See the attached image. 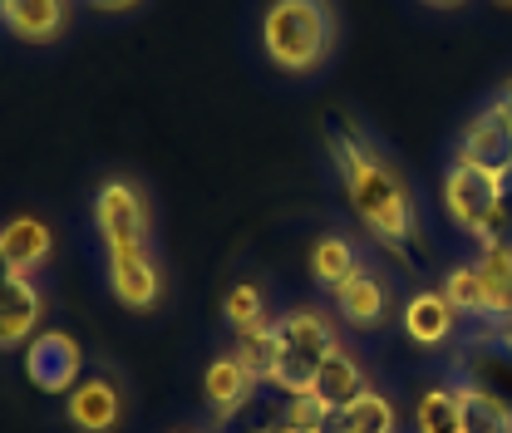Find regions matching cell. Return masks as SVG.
<instances>
[{
    "label": "cell",
    "instance_id": "cell-1",
    "mask_svg": "<svg viewBox=\"0 0 512 433\" xmlns=\"http://www.w3.org/2000/svg\"><path fill=\"white\" fill-rule=\"evenodd\" d=\"M325 148L335 163V178L345 187L360 227L380 242L384 251H409L419 242V202L404 183V173L394 168V158L380 148V138L360 119L335 114L325 124Z\"/></svg>",
    "mask_w": 512,
    "mask_h": 433
},
{
    "label": "cell",
    "instance_id": "cell-2",
    "mask_svg": "<svg viewBox=\"0 0 512 433\" xmlns=\"http://www.w3.org/2000/svg\"><path fill=\"white\" fill-rule=\"evenodd\" d=\"M261 60L286 79H311L340 50L335 0H266L256 20Z\"/></svg>",
    "mask_w": 512,
    "mask_h": 433
},
{
    "label": "cell",
    "instance_id": "cell-3",
    "mask_svg": "<svg viewBox=\"0 0 512 433\" xmlns=\"http://www.w3.org/2000/svg\"><path fill=\"white\" fill-rule=\"evenodd\" d=\"M335 345H340V330H335V320L320 306L281 310V315H276V360H271L266 384H276L286 399H291V394H306L320 370V360H325Z\"/></svg>",
    "mask_w": 512,
    "mask_h": 433
},
{
    "label": "cell",
    "instance_id": "cell-4",
    "mask_svg": "<svg viewBox=\"0 0 512 433\" xmlns=\"http://www.w3.org/2000/svg\"><path fill=\"white\" fill-rule=\"evenodd\" d=\"M89 217H94V232L104 242V256L153 247V207H148L143 187L128 183V178H104L99 192H94Z\"/></svg>",
    "mask_w": 512,
    "mask_h": 433
},
{
    "label": "cell",
    "instance_id": "cell-5",
    "mask_svg": "<svg viewBox=\"0 0 512 433\" xmlns=\"http://www.w3.org/2000/svg\"><path fill=\"white\" fill-rule=\"evenodd\" d=\"M493 207H498V173H488V168H473V163H448L444 173V217L463 232V237H483V227H488V217H493Z\"/></svg>",
    "mask_w": 512,
    "mask_h": 433
},
{
    "label": "cell",
    "instance_id": "cell-6",
    "mask_svg": "<svg viewBox=\"0 0 512 433\" xmlns=\"http://www.w3.org/2000/svg\"><path fill=\"white\" fill-rule=\"evenodd\" d=\"M104 261H109V291H114V301L124 310L148 315V310L163 306L168 276H163V256H158V247L114 251V256H104Z\"/></svg>",
    "mask_w": 512,
    "mask_h": 433
},
{
    "label": "cell",
    "instance_id": "cell-7",
    "mask_svg": "<svg viewBox=\"0 0 512 433\" xmlns=\"http://www.w3.org/2000/svg\"><path fill=\"white\" fill-rule=\"evenodd\" d=\"M64 419L74 433H119V424H124V379L109 370L84 374L64 394Z\"/></svg>",
    "mask_w": 512,
    "mask_h": 433
},
{
    "label": "cell",
    "instance_id": "cell-8",
    "mask_svg": "<svg viewBox=\"0 0 512 433\" xmlns=\"http://www.w3.org/2000/svg\"><path fill=\"white\" fill-rule=\"evenodd\" d=\"M25 379L40 394H69L84 379V345L69 330H40L25 345Z\"/></svg>",
    "mask_w": 512,
    "mask_h": 433
},
{
    "label": "cell",
    "instance_id": "cell-9",
    "mask_svg": "<svg viewBox=\"0 0 512 433\" xmlns=\"http://www.w3.org/2000/svg\"><path fill=\"white\" fill-rule=\"evenodd\" d=\"M458 163H473V168H488V173H508L512 168V119L503 114V104H483L463 133H458V148H453Z\"/></svg>",
    "mask_w": 512,
    "mask_h": 433
},
{
    "label": "cell",
    "instance_id": "cell-10",
    "mask_svg": "<svg viewBox=\"0 0 512 433\" xmlns=\"http://www.w3.org/2000/svg\"><path fill=\"white\" fill-rule=\"evenodd\" d=\"M453 379L468 384V389H483L488 399H498L503 409H512V350L503 340L468 335V345L453 360Z\"/></svg>",
    "mask_w": 512,
    "mask_h": 433
},
{
    "label": "cell",
    "instance_id": "cell-11",
    "mask_svg": "<svg viewBox=\"0 0 512 433\" xmlns=\"http://www.w3.org/2000/svg\"><path fill=\"white\" fill-rule=\"evenodd\" d=\"M330 301H335V320L340 325H350V330H380L384 320H389L394 291H389V281H384L375 266H360L340 291H330Z\"/></svg>",
    "mask_w": 512,
    "mask_h": 433
},
{
    "label": "cell",
    "instance_id": "cell-12",
    "mask_svg": "<svg viewBox=\"0 0 512 433\" xmlns=\"http://www.w3.org/2000/svg\"><path fill=\"white\" fill-rule=\"evenodd\" d=\"M45 320V296L30 276H5L0 281V350H25L40 335Z\"/></svg>",
    "mask_w": 512,
    "mask_h": 433
},
{
    "label": "cell",
    "instance_id": "cell-13",
    "mask_svg": "<svg viewBox=\"0 0 512 433\" xmlns=\"http://www.w3.org/2000/svg\"><path fill=\"white\" fill-rule=\"evenodd\" d=\"M458 320H463V315H458L453 301H448L444 291H434V286L414 291V296L404 301V315H399L404 335H409L419 350H444V345H453Z\"/></svg>",
    "mask_w": 512,
    "mask_h": 433
},
{
    "label": "cell",
    "instance_id": "cell-14",
    "mask_svg": "<svg viewBox=\"0 0 512 433\" xmlns=\"http://www.w3.org/2000/svg\"><path fill=\"white\" fill-rule=\"evenodd\" d=\"M370 389V374H365V365L345 350V345H335L325 360H320V370H316V379H311V399H316L325 414H340V409H350L360 394Z\"/></svg>",
    "mask_w": 512,
    "mask_h": 433
},
{
    "label": "cell",
    "instance_id": "cell-15",
    "mask_svg": "<svg viewBox=\"0 0 512 433\" xmlns=\"http://www.w3.org/2000/svg\"><path fill=\"white\" fill-rule=\"evenodd\" d=\"M256 379L232 350L227 355H217L212 365H207V374H202V394H207V404H212V414H217V424H232L247 404L256 399Z\"/></svg>",
    "mask_w": 512,
    "mask_h": 433
},
{
    "label": "cell",
    "instance_id": "cell-16",
    "mask_svg": "<svg viewBox=\"0 0 512 433\" xmlns=\"http://www.w3.org/2000/svg\"><path fill=\"white\" fill-rule=\"evenodd\" d=\"M69 10H74V0H5L0 25L25 45H55L69 30Z\"/></svg>",
    "mask_w": 512,
    "mask_h": 433
},
{
    "label": "cell",
    "instance_id": "cell-17",
    "mask_svg": "<svg viewBox=\"0 0 512 433\" xmlns=\"http://www.w3.org/2000/svg\"><path fill=\"white\" fill-rule=\"evenodd\" d=\"M50 251H55V232H50L45 217H30L25 212V217H10L0 227V256H5V266L15 276H35L50 261Z\"/></svg>",
    "mask_w": 512,
    "mask_h": 433
},
{
    "label": "cell",
    "instance_id": "cell-18",
    "mask_svg": "<svg viewBox=\"0 0 512 433\" xmlns=\"http://www.w3.org/2000/svg\"><path fill=\"white\" fill-rule=\"evenodd\" d=\"M439 291L453 301V310H458L468 325H488V320H498L493 291H488V276H483L478 261H458V266H448Z\"/></svg>",
    "mask_w": 512,
    "mask_h": 433
},
{
    "label": "cell",
    "instance_id": "cell-19",
    "mask_svg": "<svg viewBox=\"0 0 512 433\" xmlns=\"http://www.w3.org/2000/svg\"><path fill=\"white\" fill-rule=\"evenodd\" d=\"M360 266H365L360 247L345 232H320L316 242H311V251H306V271H311V281H316L320 291H340Z\"/></svg>",
    "mask_w": 512,
    "mask_h": 433
},
{
    "label": "cell",
    "instance_id": "cell-20",
    "mask_svg": "<svg viewBox=\"0 0 512 433\" xmlns=\"http://www.w3.org/2000/svg\"><path fill=\"white\" fill-rule=\"evenodd\" d=\"M414 433H463V394L453 379L419 389L414 399Z\"/></svg>",
    "mask_w": 512,
    "mask_h": 433
},
{
    "label": "cell",
    "instance_id": "cell-21",
    "mask_svg": "<svg viewBox=\"0 0 512 433\" xmlns=\"http://www.w3.org/2000/svg\"><path fill=\"white\" fill-rule=\"evenodd\" d=\"M399 429V414H394V399L380 394L375 384L350 404V409H340L335 419H330V433H394Z\"/></svg>",
    "mask_w": 512,
    "mask_h": 433
},
{
    "label": "cell",
    "instance_id": "cell-22",
    "mask_svg": "<svg viewBox=\"0 0 512 433\" xmlns=\"http://www.w3.org/2000/svg\"><path fill=\"white\" fill-rule=\"evenodd\" d=\"M488 276V291H493V306H498V320H512V237L503 242H478V256H473Z\"/></svg>",
    "mask_w": 512,
    "mask_h": 433
},
{
    "label": "cell",
    "instance_id": "cell-23",
    "mask_svg": "<svg viewBox=\"0 0 512 433\" xmlns=\"http://www.w3.org/2000/svg\"><path fill=\"white\" fill-rule=\"evenodd\" d=\"M458 394H463V433H512V409H503L498 399H488L483 389H468V384H458Z\"/></svg>",
    "mask_w": 512,
    "mask_h": 433
},
{
    "label": "cell",
    "instance_id": "cell-24",
    "mask_svg": "<svg viewBox=\"0 0 512 433\" xmlns=\"http://www.w3.org/2000/svg\"><path fill=\"white\" fill-rule=\"evenodd\" d=\"M232 355L247 365V370L266 384V374H271V360H276V320H266V325H252V330H237L232 335Z\"/></svg>",
    "mask_w": 512,
    "mask_h": 433
},
{
    "label": "cell",
    "instance_id": "cell-25",
    "mask_svg": "<svg viewBox=\"0 0 512 433\" xmlns=\"http://www.w3.org/2000/svg\"><path fill=\"white\" fill-rule=\"evenodd\" d=\"M222 320L232 325V335L237 330H252V325H266L271 315H266V291L256 286V281H237L227 296H222Z\"/></svg>",
    "mask_w": 512,
    "mask_h": 433
},
{
    "label": "cell",
    "instance_id": "cell-26",
    "mask_svg": "<svg viewBox=\"0 0 512 433\" xmlns=\"http://www.w3.org/2000/svg\"><path fill=\"white\" fill-rule=\"evenodd\" d=\"M503 237H512V168L498 173V207H493V217H488V227H483L478 242H503Z\"/></svg>",
    "mask_w": 512,
    "mask_h": 433
},
{
    "label": "cell",
    "instance_id": "cell-27",
    "mask_svg": "<svg viewBox=\"0 0 512 433\" xmlns=\"http://www.w3.org/2000/svg\"><path fill=\"white\" fill-rule=\"evenodd\" d=\"M89 10H104V15H124V10H133V5H143V0H84Z\"/></svg>",
    "mask_w": 512,
    "mask_h": 433
},
{
    "label": "cell",
    "instance_id": "cell-28",
    "mask_svg": "<svg viewBox=\"0 0 512 433\" xmlns=\"http://www.w3.org/2000/svg\"><path fill=\"white\" fill-rule=\"evenodd\" d=\"M493 104H503V114L512 119V79L503 84V89H498V94H493Z\"/></svg>",
    "mask_w": 512,
    "mask_h": 433
},
{
    "label": "cell",
    "instance_id": "cell-29",
    "mask_svg": "<svg viewBox=\"0 0 512 433\" xmlns=\"http://www.w3.org/2000/svg\"><path fill=\"white\" fill-rule=\"evenodd\" d=\"M419 5H429V10H458V5H468V0H419Z\"/></svg>",
    "mask_w": 512,
    "mask_h": 433
},
{
    "label": "cell",
    "instance_id": "cell-30",
    "mask_svg": "<svg viewBox=\"0 0 512 433\" xmlns=\"http://www.w3.org/2000/svg\"><path fill=\"white\" fill-rule=\"evenodd\" d=\"M5 276H10V266H5V256H0V281H5Z\"/></svg>",
    "mask_w": 512,
    "mask_h": 433
},
{
    "label": "cell",
    "instance_id": "cell-31",
    "mask_svg": "<svg viewBox=\"0 0 512 433\" xmlns=\"http://www.w3.org/2000/svg\"><path fill=\"white\" fill-rule=\"evenodd\" d=\"M493 5H503V10H512V0H493Z\"/></svg>",
    "mask_w": 512,
    "mask_h": 433
},
{
    "label": "cell",
    "instance_id": "cell-32",
    "mask_svg": "<svg viewBox=\"0 0 512 433\" xmlns=\"http://www.w3.org/2000/svg\"><path fill=\"white\" fill-rule=\"evenodd\" d=\"M0 5H5V0H0Z\"/></svg>",
    "mask_w": 512,
    "mask_h": 433
}]
</instances>
